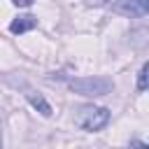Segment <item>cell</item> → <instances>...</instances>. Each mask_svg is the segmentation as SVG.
<instances>
[{
  "label": "cell",
  "instance_id": "obj_1",
  "mask_svg": "<svg viewBox=\"0 0 149 149\" xmlns=\"http://www.w3.org/2000/svg\"><path fill=\"white\" fill-rule=\"evenodd\" d=\"M109 123V109L107 107H98V105H81L74 114V126H79L81 130L95 133L100 128H105Z\"/></svg>",
  "mask_w": 149,
  "mask_h": 149
},
{
  "label": "cell",
  "instance_id": "obj_2",
  "mask_svg": "<svg viewBox=\"0 0 149 149\" xmlns=\"http://www.w3.org/2000/svg\"><path fill=\"white\" fill-rule=\"evenodd\" d=\"M68 86L79 95H107L114 88L112 79L105 77H77V79H68Z\"/></svg>",
  "mask_w": 149,
  "mask_h": 149
},
{
  "label": "cell",
  "instance_id": "obj_3",
  "mask_svg": "<svg viewBox=\"0 0 149 149\" xmlns=\"http://www.w3.org/2000/svg\"><path fill=\"white\" fill-rule=\"evenodd\" d=\"M112 9L116 14H123V16H147L149 14V0H119L112 5Z\"/></svg>",
  "mask_w": 149,
  "mask_h": 149
},
{
  "label": "cell",
  "instance_id": "obj_4",
  "mask_svg": "<svg viewBox=\"0 0 149 149\" xmlns=\"http://www.w3.org/2000/svg\"><path fill=\"white\" fill-rule=\"evenodd\" d=\"M35 26H37V19H35L33 14H21V16H16V19L9 23V33H14V35H23V33L33 30Z\"/></svg>",
  "mask_w": 149,
  "mask_h": 149
},
{
  "label": "cell",
  "instance_id": "obj_5",
  "mask_svg": "<svg viewBox=\"0 0 149 149\" xmlns=\"http://www.w3.org/2000/svg\"><path fill=\"white\" fill-rule=\"evenodd\" d=\"M26 98H28V102L42 114V116H51V105L44 100V95L42 93H35V91H26Z\"/></svg>",
  "mask_w": 149,
  "mask_h": 149
},
{
  "label": "cell",
  "instance_id": "obj_6",
  "mask_svg": "<svg viewBox=\"0 0 149 149\" xmlns=\"http://www.w3.org/2000/svg\"><path fill=\"white\" fill-rule=\"evenodd\" d=\"M147 70H149V65L142 63V68H140V72H137V91H140V93L147 91Z\"/></svg>",
  "mask_w": 149,
  "mask_h": 149
},
{
  "label": "cell",
  "instance_id": "obj_7",
  "mask_svg": "<svg viewBox=\"0 0 149 149\" xmlns=\"http://www.w3.org/2000/svg\"><path fill=\"white\" fill-rule=\"evenodd\" d=\"M128 149H149V144H147V142H142V140H130Z\"/></svg>",
  "mask_w": 149,
  "mask_h": 149
},
{
  "label": "cell",
  "instance_id": "obj_8",
  "mask_svg": "<svg viewBox=\"0 0 149 149\" xmlns=\"http://www.w3.org/2000/svg\"><path fill=\"white\" fill-rule=\"evenodd\" d=\"M12 2H14L16 7H30V5L35 2V0H12Z\"/></svg>",
  "mask_w": 149,
  "mask_h": 149
},
{
  "label": "cell",
  "instance_id": "obj_9",
  "mask_svg": "<svg viewBox=\"0 0 149 149\" xmlns=\"http://www.w3.org/2000/svg\"><path fill=\"white\" fill-rule=\"evenodd\" d=\"M88 2H91V5H95V7H102V5H107L109 0H88Z\"/></svg>",
  "mask_w": 149,
  "mask_h": 149
},
{
  "label": "cell",
  "instance_id": "obj_10",
  "mask_svg": "<svg viewBox=\"0 0 149 149\" xmlns=\"http://www.w3.org/2000/svg\"><path fill=\"white\" fill-rule=\"evenodd\" d=\"M0 149H2V133H0Z\"/></svg>",
  "mask_w": 149,
  "mask_h": 149
}]
</instances>
